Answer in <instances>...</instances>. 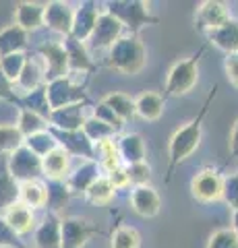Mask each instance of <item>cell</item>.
<instances>
[{
  "label": "cell",
  "instance_id": "6da1fadb",
  "mask_svg": "<svg viewBox=\"0 0 238 248\" xmlns=\"http://www.w3.org/2000/svg\"><path fill=\"white\" fill-rule=\"evenodd\" d=\"M216 91H218V87L211 89L209 97L205 99V104H203V108H201V112H199L197 118L190 120L187 126L178 128L172 135V139H170V170H168L170 174H168V180H170V176H172V170L178 166L180 161L187 159L189 155L199 147V141H201V124H203V118L207 114V108H209V102L216 97Z\"/></svg>",
  "mask_w": 238,
  "mask_h": 248
},
{
  "label": "cell",
  "instance_id": "7a4b0ae2",
  "mask_svg": "<svg viewBox=\"0 0 238 248\" xmlns=\"http://www.w3.org/2000/svg\"><path fill=\"white\" fill-rule=\"evenodd\" d=\"M203 52H205V48H201L189 60H180L172 66L170 75H168V83H166L168 95H174V97L187 95V93L195 87V83L199 79V60H201Z\"/></svg>",
  "mask_w": 238,
  "mask_h": 248
},
{
  "label": "cell",
  "instance_id": "3957f363",
  "mask_svg": "<svg viewBox=\"0 0 238 248\" xmlns=\"http://www.w3.org/2000/svg\"><path fill=\"white\" fill-rule=\"evenodd\" d=\"M145 62V50L143 46L130 37V40H118L112 46L110 54V66L125 75H135L137 71H141Z\"/></svg>",
  "mask_w": 238,
  "mask_h": 248
},
{
  "label": "cell",
  "instance_id": "277c9868",
  "mask_svg": "<svg viewBox=\"0 0 238 248\" xmlns=\"http://www.w3.org/2000/svg\"><path fill=\"white\" fill-rule=\"evenodd\" d=\"M190 190L201 203H213L224 197V178L213 170H201L190 182Z\"/></svg>",
  "mask_w": 238,
  "mask_h": 248
},
{
  "label": "cell",
  "instance_id": "5b68a950",
  "mask_svg": "<svg viewBox=\"0 0 238 248\" xmlns=\"http://www.w3.org/2000/svg\"><path fill=\"white\" fill-rule=\"evenodd\" d=\"M230 21L228 17V11L222 2H203L201 6L197 9V23L201 29H209V31H216L222 25H226Z\"/></svg>",
  "mask_w": 238,
  "mask_h": 248
},
{
  "label": "cell",
  "instance_id": "8992f818",
  "mask_svg": "<svg viewBox=\"0 0 238 248\" xmlns=\"http://www.w3.org/2000/svg\"><path fill=\"white\" fill-rule=\"evenodd\" d=\"M130 203H133V209L143 217H153L159 211V197L158 192L149 188V186H139V188L133 190L130 195Z\"/></svg>",
  "mask_w": 238,
  "mask_h": 248
},
{
  "label": "cell",
  "instance_id": "52a82bcc",
  "mask_svg": "<svg viewBox=\"0 0 238 248\" xmlns=\"http://www.w3.org/2000/svg\"><path fill=\"white\" fill-rule=\"evenodd\" d=\"M120 31V21L112 15H104L99 17L94 25V44L95 46H114L116 42V35Z\"/></svg>",
  "mask_w": 238,
  "mask_h": 248
},
{
  "label": "cell",
  "instance_id": "ba28073f",
  "mask_svg": "<svg viewBox=\"0 0 238 248\" xmlns=\"http://www.w3.org/2000/svg\"><path fill=\"white\" fill-rule=\"evenodd\" d=\"M135 112L145 120H158L164 112V99L159 93L153 91H145L137 97L135 102Z\"/></svg>",
  "mask_w": 238,
  "mask_h": 248
},
{
  "label": "cell",
  "instance_id": "9c48e42d",
  "mask_svg": "<svg viewBox=\"0 0 238 248\" xmlns=\"http://www.w3.org/2000/svg\"><path fill=\"white\" fill-rule=\"evenodd\" d=\"M42 168H44L46 176H50V178H63V176H66L68 153L64 149H60V147L48 151L44 155V159H42Z\"/></svg>",
  "mask_w": 238,
  "mask_h": 248
},
{
  "label": "cell",
  "instance_id": "30bf717a",
  "mask_svg": "<svg viewBox=\"0 0 238 248\" xmlns=\"http://www.w3.org/2000/svg\"><path fill=\"white\" fill-rule=\"evenodd\" d=\"M6 223H9V228L15 230L17 234H25V232L33 228L32 209L25 205H11L9 213H6Z\"/></svg>",
  "mask_w": 238,
  "mask_h": 248
},
{
  "label": "cell",
  "instance_id": "8fae6325",
  "mask_svg": "<svg viewBox=\"0 0 238 248\" xmlns=\"http://www.w3.org/2000/svg\"><path fill=\"white\" fill-rule=\"evenodd\" d=\"M42 54L46 56V60H48V68H46V73L50 71V77L63 75V71L66 68V62H68L64 46L48 44V46H44V48H42Z\"/></svg>",
  "mask_w": 238,
  "mask_h": 248
},
{
  "label": "cell",
  "instance_id": "7c38bea8",
  "mask_svg": "<svg viewBox=\"0 0 238 248\" xmlns=\"http://www.w3.org/2000/svg\"><path fill=\"white\" fill-rule=\"evenodd\" d=\"M211 40L216 42L222 50L236 52L238 50V21H228L226 25L211 31Z\"/></svg>",
  "mask_w": 238,
  "mask_h": 248
},
{
  "label": "cell",
  "instance_id": "4fadbf2b",
  "mask_svg": "<svg viewBox=\"0 0 238 248\" xmlns=\"http://www.w3.org/2000/svg\"><path fill=\"white\" fill-rule=\"evenodd\" d=\"M104 106L116 116L118 120H127L135 114V102L125 93H112L104 97Z\"/></svg>",
  "mask_w": 238,
  "mask_h": 248
},
{
  "label": "cell",
  "instance_id": "5bb4252c",
  "mask_svg": "<svg viewBox=\"0 0 238 248\" xmlns=\"http://www.w3.org/2000/svg\"><path fill=\"white\" fill-rule=\"evenodd\" d=\"M21 199L25 207H44L48 203V190L40 182H25L21 188Z\"/></svg>",
  "mask_w": 238,
  "mask_h": 248
},
{
  "label": "cell",
  "instance_id": "9a60e30c",
  "mask_svg": "<svg viewBox=\"0 0 238 248\" xmlns=\"http://www.w3.org/2000/svg\"><path fill=\"white\" fill-rule=\"evenodd\" d=\"M112 195H114V186L110 184L108 178H97L87 188V197L95 205H106L112 199Z\"/></svg>",
  "mask_w": 238,
  "mask_h": 248
},
{
  "label": "cell",
  "instance_id": "2e32d148",
  "mask_svg": "<svg viewBox=\"0 0 238 248\" xmlns=\"http://www.w3.org/2000/svg\"><path fill=\"white\" fill-rule=\"evenodd\" d=\"M42 15H44V11H42V6H37V4H19V9H17L19 25L25 29L40 25Z\"/></svg>",
  "mask_w": 238,
  "mask_h": 248
},
{
  "label": "cell",
  "instance_id": "e0dca14e",
  "mask_svg": "<svg viewBox=\"0 0 238 248\" xmlns=\"http://www.w3.org/2000/svg\"><path fill=\"white\" fill-rule=\"evenodd\" d=\"M141 238L133 228H118L112 240V248H139Z\"/></svg>",
  "mask_w": 238,
  "mask_h": 248
},
{
  "label": "cell",
  "instance_id": "ac0fdd59",
  "mask_svg": "<svg viewBox=\"0 0 238 248\" xmlns=\"http://www.w3.org/2000/svg\"><path fill=\"white\" fill-rule=\"evenodd\" d=\"M46 19L52 27H56L60 31H68V25H71V13L66 11V6L54 4L52 9L46 11Z\"/></svg>",
  "mask_w": 238,
  "mask_h": 248
},
{
  "label": "cell",
  "instance_id": "d6986e66",
  "mask_svg": "<svg viewBox=\"0 0 238 248\" xmlns=\"http://www.w3.org/2000/svg\"><path fill=\"white\" fill-rule=\"evenodd\" d=\"M97 149H102L104 153V166L108 172H114L118 166V151H116V145H114V141H110V139H104V141L97 143Z\"/></svg>",
  "mask_w": 238,
  "mask_h": 248
},
{
  "label": "cell",
  "instance_id": "ffe728a7",
  "mask_svg": "<svg viewBox=\"0 0 238 248\" xmlns=\"http://www.w3.org/2000/svg\"><path fill=\"white\" fill-rule=\"evenodd\" d=\"M21 145V135L19 130L9 128V126H0V153L4 151H15Z\"/></svg>",
  "mask_w": 238,
  "mask_h": 248
},
{
  "label": "cell",
  "instance_id": "44dd1931",
  "mask_svg": "<svg viewBox=\"0 0 238 248\" xmlns=\"http://www.w3.org/2000/svg\"><path fill=\"white\" fill-rule=\"evenodd\" d=\"M209 248H238V236L230 230H220L218 234L211 238Z\"/></svg>",
  "mask_w": 238,
  "mask_h": 248
},
{
  "label": "cell",
  "instance_id": "7402d4cb",
  "mask_svg": "<svg viewBox=\"0 0 238 248\" xmlns=\"http://www.w3.org/2000/svg\"><path fill=\"white\" fill-rule=\"evenodd\" d=\"M127 176H128V180L143 184L145 180H149V168L145 166L143 161H139V164H130Z\"/></svg>",
  "mask_w": 238,
  "mask_h": 248
},
{
  "label": "cell",
  "instance_id": "603a6c76",
  "mask_svg": "<svg viewBox=\"0 0 238 248\" xmlns=\"http://www.w3.org/2000/svg\"><path fill=\"white\" fill-rule=\"evenodd\" d=\"M226 73H228V79L232 81V85L238 87V56H228L226 60Z\"/></svg>",
  "mask_w": 238,
  "mask_h": 248
},
{
  "label": "cell",
  "instance_id": "cb8c5ba5",
  "mask_svg": "<svg viewBox=\"0 0 238 248\" xmlns=\"http://www.w3.org/2000/svg\"><path fill=\"white\" fill-rule=\"evenodd\" d=\"M230 151H232L236 157H238V122L234 124L232 135H230Z\"/></svg>",
  "mask_w": 238,
  "mask_h": 248
},
{
  "label": "cell",
  "instance_id": "d4e9b609",
  "mask_svg": "<svg viewBox=\"0 0 238 248\" xmlns=\"http://www.w3.org/2000/svg\"><path fill=\"white\" fill-rule=\"evenodd\" d=\"M236 228H238V209H236Z\"/></svg>",
  "mask_w": 238,
  "mask_h": 248
}]
</instances>
